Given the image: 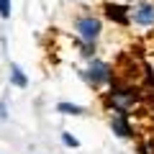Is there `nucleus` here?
I'll use <instances>...</instances> for the list:
<instances>
[{
	"mask_svg": "<svg viewBox=\"0 0 154 154\" xmlns=\"http://www.w3.org/2000/svg\"><path fill=\"white\" fill-rule=\"evenodd\" d=\"M110 128H113V134H116V136H121V139H131V136H134L131 126H128V118H126V113H118V116H113V118H110Z\"/></svg>",
	"mask_w": 154,
	"mask_h": 154,
	"instance_id": "obj_4",
	"label": "nucleus"
},
{
	"mask_svg": "<svg viewBox=\"0 0 154 154\" xmlns=\"http://www.w3.org/2000/svg\"><path fill=\"white\" fill-rule=\"evenodd\" d=\"M105 16L110 18V21H116V23H128L131 21V11L128 8H123V5H105Z\"/></svg>",
	"mask_w": 154,
	"mask_h": 154,
	"instance_id": "obj_5",
	"label": "nucleus"
},
{
	"mask_svg": "<svg viewBox=\"0 0 154 154\" xmlns=\"http://www.w3.org/2000/svg\"><path fill=\"white\" fill-rule=\"evenodd\" d=\"M5 118H8V103L0 100V121H5Z\"/></svg>",
	"mask_w": 154,
	"mask_h": 154,
	"instance_id": "obj_10",
	"label": "nucleus"
},
{
	"mask_svg": "<svg viewBox=\"0 0 154 154\" xmlns=\"http://www.w3.org/2000/svg\"><path fill=\"white\" fill-rule=\"evenodd\" d=\"M11 82L16 85V88H21V90L28 88V77L23 75V69L18 64H11Z\"/></svg>",
	"mask_w": 154,
	"mask_h": 154,
	"instance_id": "obj_7",
	"label": "nucleus"
},
{
	"mask_svg": "<svg viewBox=\"0 0 154 154\" xmlns=\"http://www.w3.org/2000/svg\"><path fill=\"white\" fill-rule=\"evenodd\" d=\"M75 31H77V36L82 38L85 44H95V41L100 38L103 23H100V18H95V16H80L75 21Z\"/></svg>",
	"mask_w": 154,
	"mask_h": 154,
	"instance_id": "obj_1",
	"label": "nucleus"
},
{
	"mask_svg": "<svg viewBox=\"0 0 154 154\" xmlns=\"http://www.w3.org/2000/svg\"><path fill=\"white\" fill-rule=\"evenodd\" d=\"M62 144H64L67 149H77V146H80V141H77L69 131H62Z\"/></svg>",
	"mask_w": 154,
	"mask_h": 154,
	"instance_id": "obj_8",
	"label": "nucleus"
},
{
	"mask_svg": "<svg viewBox=\"0 0 154 154\" xmlns=\"http://www.w3.org/2000/svg\"><path fill=\"white\" fill-rule=\"evenodd\" d=\"M0 18H11V0H0Z\"/></svg>",
	"mask_w": 154,
	"mask_h": 154,
	"instance_id": "obj_9",
	"label": "nucleus"
},
{
	"mask_svg": "<svg viewBox=\"0 0 154 154\" xmlns=\"http://www.w3.org/2000/svg\"><path fill=\"white\" fill-rule=\"evenodd\" d=\"M57 113H62V116H85L88 110L82 105H75V103H57Z\"/></svg>",
	"mask_w": 154,
	"mask_h": 154,
	"instance_id": "obj_6",
	"label": "nucleus"
},
{
	"mask_svg": "<svg viewBox=\"0 0 154 154\" xmlns=\"http://www.w3.org/2000/svg\"><path fill=\"white\" fill-rule=\"evenodd\" d=\"M85 75V80H88L93 88H100V85H105V82H110V77H113V69H110L105 62H100V59H93L88 64V69L82 72Z\"/></svg>",
	"mask_w": 154,
	"mask_h": 154,
	"instance_id": "obj_2",
	"label": "nucleus"
},
{
	"mask_svg": "<svg viewBox=\"0 0 154 154\" xmlns=\"http://www.w3.org/2000/svg\"><path fill=\"white\" fill-rule=\"evenodd\" d=\"M131 21L136 23V26H154V3H149V0H144V3H139L136 8L131 11Z\"/></svg>",
	"mask_w": 154,
	"mask_h": 154,
	"instance_id": "obj_3",
	"label": "nucleus"
}]
</instances>
